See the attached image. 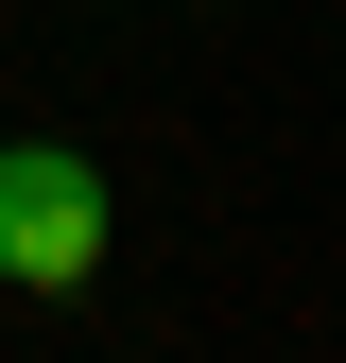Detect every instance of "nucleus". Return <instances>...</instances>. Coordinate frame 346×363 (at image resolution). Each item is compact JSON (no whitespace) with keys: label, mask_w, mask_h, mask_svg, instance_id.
<instances>
[{"label":"nucleus","mask_w":346,"mask_h":363,"mask_svg":"<svg viewBox=\"0 0 346 363\" xmlns=\"http://www.w3.org/2000/svg\"><path fill=\"white\" fill-rule=\"evenodd\" d=\"M0 277L18 294H86L104 277V173L69 139H0Z\"/></svg>","instance_id":"obj_1"}]
</instances>
